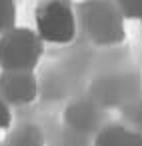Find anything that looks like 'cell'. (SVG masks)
Wrapping results in <instances>:
<instances>
[{
  "label": "cell",
  "mask_w": 142,
  "mask_h": 146,
  "mask_svg": "<svg viewBox=\"0 0 142 146\" xmlns=\"http://www.w3.org/2000/svg\"><path fill=\"white\" fill-rule=\"evenodd\" d=\"M44 44L34 30L16 26L0 36V72H34Z\"/></svg>",
  "instance_id": "6da1fadb"
},
{
  "label": "cell",
  "mask_w": 142,
  "mask_h": 146,
  "mask_svg": "<svg viewBox=\"0 0 142 146\" xmlns=\"http://www.w3.org/2000/svg\"><path fill=\"white\" fill-rule=\"evenodd\" d=\"M34 32L42 44H70L76 36V16L72 6L62 0L40 2L34 12Z\"/></svg>",
  "instance_id": "7a4b0ae2"
},
{
  "label": "cell",
  "mask_w": 142,
  "mask_h": 146,
  "mask_svg": "<svg viewBox=\"0 0 142 146\" xmlns=\"http://www.w3.org/2000/svg\"><path fill=\"white\" fill-rule=\"evenodd\" d=\"M82 24L86 36L98 46H116L124 42V18L116 4L86 2L82 4Z\"/></svg>",
  "instance_id": "3957f363"
},
{
  "label": "cell",
  "mask_w": 142,
  "mask_h": 146,
  "mask_svg": "<svg viewBox=\"0 0 142 146\" xmlns=\"http://www.w3.org/2000/svg\"><path fill=\"white\" fill-rule=\"evenodd\" d=\"M38 96L34 72H0V100L8 106L32 104Z\"/></svg>",
  "instance_id": "277c9868"
},
{
  "label": "cell",
  "mask_w": 142,
  "mask_h": 146,
  "mask_svg": "<svg viewBox=\"0 0 142 146\" xmlns=\"http://www.w3.org/2000/svg\"><path fill=\"white\" fill-rule=\"evenodd\" d=\"M94 146H142V134L122 124H110L96 132Z\"/></svg>",
  "instance_id": "5b68a950"
},
{
  "label": "cell",
  "mask_w": 142,
  "mask_h": 146,
  "mask_svg": "<svg viewBox=\"0 0 142 146\" xmlns=\"http://www.w3.org/2000/svg\"><path fill=\"white\" fill-rule=\"evenodd\" d=\"M68 124L74 130H90L96 124V112L88 104H74L68 110Z\"/></svg>",
  "instance_id": "8992f818"
},
{
  "label": "cell",
  "mask_w": 142,
  "mask_h": 146,
  "mask_svg": "<svg viewBox=\"0 0 142 146\" xmlns=\"http://www.w3.org/2000/svg\"><path fill=\"white\" fill-rule=\"evenodd\" d=\"M8 146H44V136L36 126L26 124L12 134V138L8 140Z\"/></svg>",
  "instance_id": "52a82bcc"
},
{
  "label": "cell",
  "mask_w": 142,
  "mask_h": 146,
  "mask_svg": "<svg viewBox=\"0 0 142 146\" xmlns=\"http://www.w3.org/2000/svg\"><path fill=\"white\" fill-rule=\"evenodd\" d=\"M16 28V4L12 0H0V36Z\"/></svg>",
  "instance_id": "ba28073f"
},
{
  "label": "cell",
  "mask_w": 142,
  "mask_h": 146,
  "mask_svg": "<svg viewBox=\"0 0 142 146\" xmlns=\"http://www.w3.org/2000/svg\"><path fill=\"white\" fill-rule=\"evenodd\" d=\"M122 18H134L142 22V0H124L116 4Z\"/></svg>",
  "instance_id": "9c48e42d"
},
{
  "label": "cell",
  "mask_w": 142,
  "mask_h": 146,
  "mask_svg": "<svg viewBox=\"0 0 142 146\" xmlns=\"http://www.w3.org/2000/svg\"><path fill=\"white\" fill-rule=\"evenodd\" d=\"M126 116H128L130 124L134 126L132 130L140 132V130H142V102H136L134 106H130V108L126 110ZM140 134H142V132H140Z\"/></svg>",
  "instance_id": "30bf717a"
},
{
  "label": "cell",
  "mask_w": 142,
  "mask_h": 146,
  "mask_svg": "<svg viewBox=\"0 0 142 146\" xmlns=\"http://www.w3.org/2000/svg\"><path fill=\"white\" fill-rule=\"evenodd\" d=\"M12 126V112H10V106L0 100V134L6 132L8 128Z\"/></svg>",
  "instance_id": "8fae6325"
}]
</instances>
